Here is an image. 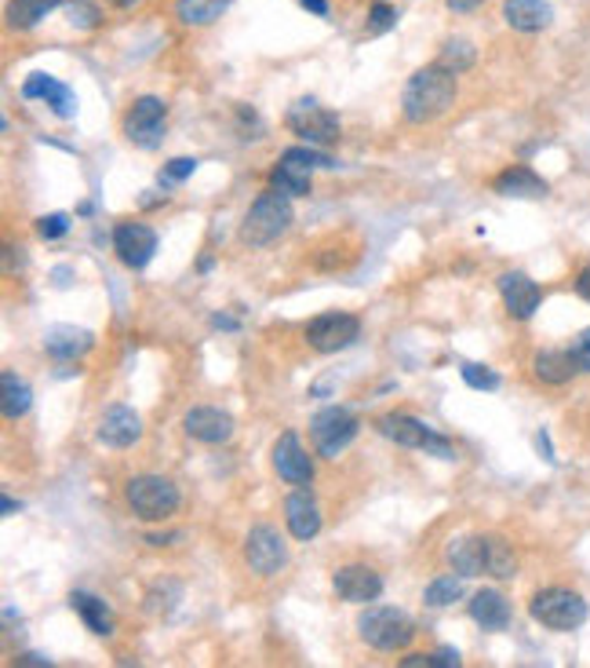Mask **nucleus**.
Masks as SVG:
<instances>
[{
	"instance_id": "obj_1",
	"label": "nucleus",
	"mask_w": 590,
	"mask_h": 668,
	"mask_svg": "<svg viewBox=\"0 0 590 668\" xmlns=\"http://www.w3.org/2000/svg\"><path fill=\"white\" fill-rule=\"evenodd\" d=\"M456 103V74L449 66H423L420 74H412L404 84L401 95V114L412 121V125H426V121H438L449 106Z\"/></svg>"
},
{
	"instance_id": "obj_2",
	"label": "nucleus",
	"mask_w": 590,
	"mask_h": 668,
	"mask_svg": "<svg viewBox=\"0 0 590 668\" xmlns=\"http://www.w3.org/2000/svg\"><path fill=\"white\" fill-rule=\"evenodd\" d=\"M288 227H292V205L285 194H277L270 187L266 194H260V198L252 201L249 216H244L241 241L260 249V246H270V241H277Z\"/></svg>"
},
{
	"instance_id": "obj_3",
	"label": "nucleus",
	"mask_w": 590,
	"mask_h": 668,
	"mask_svg": "<svg viewBox=\"0 0 590 668\" xmlns=\"http://www.w3.org/2000/svg\"><path fill=\"white\" fill-rule=\"evenodd\" d=\"M358 632L376 650H404L415 639V622L398 606H368L358 617Z\"/></svg>"
},
{
	"instance_id": "obj_4",
	"label": "nucleus",
	"mask_w": 590,
	"mask_h": 668,
	"mask_svg": "<svg viewBox=\"0 0 590 668\" xmlns=\"http://www.w3.org/2000/svg\"><path fill=\"white\" fill-rule=\"evenodd\" d=\"M125 501L146 522H161L179 512V490L165 476H135L125 486Z\"/></svg>"
},
{
	"instance_id": "obj_5",
	"label": "nucleus",
	"mask_w": 590,
	"mask_h": 668,
	"mask_svg": "<svg viewBox=\"0 0 590 668\" xmlns=\"http://www.w3.org/2000/svg\"><path fill=\"white\" fill-rule=\"evenodd\" d=\"M379 435L398 446H409V449H423L430 457H441V460H456V449L445 439V435H438L434 428H426L423 420L409 417V413H387V417H379Z\"/></svg>"
},
{
	"instance_id": "obj_6",
	"label": "nucleus",
	"mask_w": 590,
	"mask_h": 668,
	"mask_svg": "<svg viewBox=\"0 0 590 668\" xmlns=\"http://www.w3.org/2000/svg\"><path fill=\"white\" fill-rule=\"evenodd\" d=\"M528 610L544 628L550 632H572L587 622V599L583 595H576L569 588H544L533 595V603H528Z\"/></svg>"
},
{
	"instance_id": "obj_7",
	"label": "nucleus",
	"mask_w": 590,
	"mask_h": 668,
	"mask_svg": "<svg viewBox=\"0 0 590 668\" xmlns=\"http://www.w3.org/2000/svg\"><path fill=\"white\" fill-rule=\"evenodd\" d=\"M285 125L310 147H331L339 139V117L317 100H295L285 114Z\"/></svg>"
},
{
	"instance_id": "obj_8",
	"label": "nucleus",
	"mask_w": 590,
	"mask_h": 668,
	"mask_svg": "<svg viewBox=\"0 0 590 668\" xmlns=\"http://www.w3.org/2000/svg\"><path fill=\"white\" fill-rule=\"evenodd\" d=\"M125 139L135 143L139 150H154L161 147L165 139V128H168V106L157 100V95H143L135 100L125 114Z\"/></svg>"
},
{
	"instance_id": "obj_9",
	"label": "nucleus",
	"mask_w": 590,
	"mask_h": 668,
	"mask_svg": "<svg viewBox=\"0 0 590 668\" xmlns=\"http://www.w3.org/2000/svg\"><path fill=\"white\" fill-rule=\"evenodd\" d=\"M354 439H358V417L343 406H328L310 420V442L322 457H339Z\"/></svg>"
},
{
	"instance_id": "obj_10",
	"label": "nucleus",
	"mask_w": 590,
	"mask_h": 668,
	"mask_svg": "<svg viewBox=\"0 0 590 668\" xmlns=\"http://www.w3.org/2000/svg\"><path fill=\"white\" fill-rule=\"evenodd\" d=\"M358 336H361V322L343 311L317 314V319L306 325V340H310V347L322 351V355H336V351L350 347Z\"/></svg>"
},
{
	"instance_id": "obj_11",
	"label": "nucleus",
	"mask_w": 590,
	"mask_h": 668,
	"mask_svg": "<svg viewBox=\"0 0 590 668\" xmlns=\"http://www.w3.org/2000/svg\"><path fill=\"white\" fill-rule=\"evenodd\" d=\"M244 559L260 577H274L288 563V549L281 541V533L274 526H252V533L244 537Z\"/></svg>"
},
{
	"instance_id": "obj_12",
	"label": "nucleus",
	"mask_w": 590,
	"mask_h": 668,
	"mask_svg": "<svg viewBox=\"0 0 590 668\" xmlns=\"http://www.w3.org/2000/svg\"><path fill=\"white\" fill-rule=\"evenodd\" d=\"M274 471L292 486H310L314 482V460L303 449L299 435H295V431H285L274 442Z\"/></svg>"
},
{
	"instance_id": "obj_13",
	"label": "nucleus",
	"mask_w": 590,
	"mask_h": 668,
	"mask_svg": "<svg viewBox=\"0 0 590 668\" xmlns=\"http://www.w3.org/2000/svg\"><path fill=\"white\" fill-rule=\"evenodd\" d=\"M114 249H117L120 263L131 267V271H143V267L150 263L154 252H157L154 227H146V223H120L114 230Z\"/></svg>"
},
{
	"instance_id": "obj_14",
	"label": "nucleus",
	"mask_w": 590,
	"mask_h": 668,
	"mask_svg": "<svg viewBox=\"0 0 590 668\" xmlns=\"http://www.w3.org/2000/svg\"><path fill=\"white\" fill-rule=\"evenodd\" d=\"M331 588H336L339 599L347 603H372L383 595V577L376 574L372 566H361V563H350V566H339L336 577H331Z\"/></svg>"
},
{
	"instance_id": "obj_15",
	"label": "nucleus",
	"mask_w": 590,
	"mask_h": 668,
	"mask_svg": "<svg viewBox=\"0 0 590 668\" xmlns=\"http://www.w3.org/2000/svg\"><path fill=\"white\" fill-rule=\"evenodd\" d=\"M499 296H503V303H507L510 319H518V322L533 319L536 307L544 303V293H539V285H536L528 274H521V271L499 274Z\"/></svg>"
},
{
	"instance_id": "obj_16",
	"label": "nucleus",
	"mask_w": 590,
	"mask_h": 668,
	"mask_svg": "<svg viewBox=\"0 0 590 668\" xmlns=\"http://www.w3.org/2000/svg\"><path fill=\"white\" fill-rule=\"evenodd\" d=\"M285 522L295 541H314L322 533V508H317L314 493H306V486H295V493H288Z\"/></svg>"
},
{
	"instance_id": "obj_17",
	"label": "nucleus",
	"mask_w": 590,
	"mask_h": 668,
	"mask_svg": "<svg viewBox=\"0 0 590 668\" xmlns=\"http://www.w3.org/2000/svg\"><path fill=\"white\" fill-rule=\"evenodd\" d=\"M143 435V420L139 413L128 409V406H109L98 420V442L114 446V449H128L139 442Z\"/></svg>"
},
{
	"instance_id": "obj_18",
	"label": "nucleus",
	"mask_w": 590,
	"mask_h": 668,
	"mask_svg": "<svg viewBox=\"0 0 590 668\" xmlns=\"http://www.w3.org/2000/svg\"><path fill=\"white\" fill-rule=\"evenodd\" d=\"M182 428H187V435L197 442L219 446L233 435V420H230V413L215 409V406H197L182 417Z\"/></svg>"
},
{
	"instance_id": "obj_19",
	"label": "nucleus",
	"mask_w": 590,
	"mask_h": 668,
	"mask_svg": "<svg viewBox=\"0 0 590 668\" xmlns=\"http://www.w3.org/2000/svg\"><path fill=\"white\" fill-rule=\"evenodd\" d=\"M22 95H27V100H44L48 106H52V114L63 117V121L77 117V100H73V92L63 81H55L48 74H33L27 84H22Z\"/></svg>"
},
{
	"instance_id": "obj_20",
	"label": "nucleus",
	"mask_w": 590,
	"mask_h": 668,
	"mask_svg": "<svg viewBox=\"0 0 590 668\" xmlns=\"http://www.w3.org/2000/svg\"><path fill=\"white\" fill-rule=\"evenodd\" d=\"M503 19L518 33H539L555 22V8H550L547 0H507V4H503Z\"/></svg>"
},
{
	"instance_id": "obj_21",
	"label": "nucleus",
	"mask_w": 590,
	"mask_h": 668,
	"mask_svg": "<svg viewBox=\"0 0 590 668\" xmlns=\"http://www.w3.org/2000/svg\"><path fill=\"white\" fill-rule=\"evenodd\" d=\"M492 190L503 194V198H528V201L547 198V184L525 165H514V168H507V173H499Z\"/></svg>"
},
{
	"instance_id": "obj_22",
	"label": "nucleus",
	"mask_w": 590,
	"mask_h": 668,
	"mask_svg": "<svg viewBox=\"0 0 590 668\" xmlns=\"http://www.w3.org/2000/svg\"><path fill=\"white\" fill-rule=\"evenodd\" d=\"M92 344H95V336H92L88 330H77V325H52V330L44 333L48 355H52V358H63V362L81 358L84 351H92Z\"/></svg>"
},
{
	"instance_id": "obj_23",
	"label": "nucleus",
	"mask_w": 590,
	"mask_h": 668,
	"mask_svg": "<svg viewBox=\"0 0 590 668\" xmlns=\"http://www.w3.org/2000/svg\"><path fill=\"white\" fill-rule=\"evenodd\" d=\"M471 617L482 628H488V632H499V628H507L510 625V603H507V595L503 592H496V588H482L471 599Z\"/></svg>"
},
{
	"instance_id": "obj_24",
	"label": "nucleus",
	"mask_w": 590,
	"mask_h": 668,
	"mask_svg": "<svg viewBox=\"0 0 590 668\" xmlns=\"http://www.w3.org/2000/svg\"><path fill=\"white\" fill-rule=\"evenodd\" d=\"M576 369H580V366H576L572 351H539L536 362H533V373L544 384H550V387L569 384L572 376H576Z\"/></svg>"
},
{
	"instance_id": "obj_25",
	"label": "nucleus",
	"mask_w": 590,
	"mask_h": 668,
	"mask_svg": "<svg viewBox=\"0 0 590 668\" xmlns=\"http://www.w3.org/2000/svg\"><path fill=\"white\" fill-rule=\"evenodd\" d=\"M449 566L460 577H477L485 574V541L482 537H460L449 544Z\"/></svg>"
},
{
	"instance_id": "obj_26",
	"label": "nucleus",
	"mask_w": 590,
	"mask_h": 668,
	"mask_svg": "<svg viewBox=\"0 0 590 668\" xmlns=\"http://www.w3.org/2000/svg\"><path fill=\"white\" fill-rule=\"evenodd\" d=\"M310 173L314 168L281 157V165L270 173V187H274L277 194H285V198H306V194H310Z\"/></svg>"
},
{
	"instance_id": "obj_27",
	"label": "nucleus",
	"mask_w": 590,
	"mask_h": 668,
	"mask_svg": "<svg viewBox=\"0 0 590 668\" xmlns=\"http://www.w3.org/2000/svg\"><path fill=\"white\" fill-rule=\"evenodd\" d=\"M70 606L81 614V622L88 625L95 636H109V632H114V614H109L106 599H98V595H92V592H73Z\"/></svg>"
},
{
	"instance_id": "obj_28",
	"label": "nucleus",
	"mask_w": 590,
	"mask_h": 668,
	"mask_svg": "<svg viewBox=\"0 0 590 668\" xmlns=\"http://www.w3.org/2000/svg\"><path fill=\"white\" fill-rule=\"evenodd\" d=\"M482 541H485V574H492L496 581H510L518 574V555H514L507 541L496 537V533H488Z\"/></svg>"
},
{
	"instance_id": "obj_29",
	"label": "nucleus",
	"mask_w": 590,
	"mask_h": 668,
	"mask_svg": "<svg viewBox=\"0 0 590 668\" xmlns=\"http://www.w3.org/2000/svg\"><path fill=\"white\" fill-rule=\"evenodd\" d=\"M63 0H11L8 4V27L15 30H33L36 22H44Z\"/></svg>"
},
{
	"instance_id": "obj_30",
	"label": "nucleus",
	"mask_w": 590,
	"mask_h": 668,
	"mask_svg": "<svg viewBox=\"0 0 590 668\" xmlns=\"http://www.w3.org/2000/svg\"><path fill=\"white\" fill-rule=\"evenodd\" d=\"M230 8V0H176V15L182 27H212Z\"/></svg>"
},
{
	"instance_id": "obj_31",
	"label": "nucleus",
	"mask_w": 590,
	"mask_h": 668,
	"mask_svg": "<svg viewBox=\"0 0 590 668\" xmlns=\"http://www.w3.org/2000/svg\"><path fill=\"white\" fill-rule=\"evenodd\" d=\"M33 406V392L27 380H19L15 373H4V417L8 420H19L27 417Z\"/></svg>"
},
{
	"instance_id": "obj_32",
	"label": "nucleus",
	"mask_w": 590,
	"mask_h": 668,
	"mask_svg": "<svg viewBox=\"0 0 590 668\" xmlns=\"http://www.w3.org/2000/svg\"><path fill=\"white\" fill-rule=\"evenodd\" d=\"M463 595V577L460 574H449V577H438L430 581L426 592H423V603L434 606V610H441V606H452Z\"/></svg>"
},
{
	"instance_id": "obj_33",
	"label": "nucleus",
	"mask_w": 590,
	"mask_h": 668,
	"mask_svg": "<svg viewBox=\"0 0 590 668\" xmlns=\"http://www.w3.org/2000/svg\"><path fill=\"white\" fill-rule=\"evenodd\" d=\"M441 66H449L452 74H466L474 66V48L471 41H449L445 52H441Z\"/></svg>"
},
{
	"instance_id": "obj_34",
	"label": "nucleus",
	"mask_w": 590,
	"mask_h": 668,
	"mask_svg": "<svg viewBox=\"0 0 590 668\" xmlns=\"http://www.w3.org/2000/svg\"><path fill=\"white\" fill-rule=\"evenodd\" d=\"M460 373H463L466 384L477 387V392H496V387H499V376L492 369H485V366H477V362H463Z\"/></svg>"
},
{
	"instance_id": "obj_35",
	"label": "nucleus",
	"mask_w": 590,
	"mask_h": 668,
	"mask_svg": "<svg viewBox=\"0 0 590 668\" xmlns=\"http://www.w3.org/2000/svg\"><path fill=\"white\" fill-rule=\"evenodd\" d=\"M398 27V11H393L390 4H372L368 8V33H387V30H393Z\"/></svg>"
},
{
	"instance_id": "obj_36",
	"label": "nucleus",
	"mask_w": 590,
	"mask_h": 668,
	"mask_svg": "<svg viewBox=\"0 0 590 668\" xmlns=\"http://www.w3.org/2000/svg\"><path fill=\"white\" fill-rule=\"evenodd\" d=\"M281 157H288V161H299L306 168H336V161H331L328 154L314 150V147H292V150H285Z\"/></svg>"
},
{
	"instance_id": "obj_37",
	"label": "nucleus",
	"mask_w": 590,
	"mask_h": 668,
	"mask_svg": "<svg viewBox=\"0 0 590 668\" xmlns=\"http://www.w3.org/2000/svg\"><path fill=\"white\" fill-rule=\"evenodd\" d=\"M193 173H197V157H176V161H168V165H165V173H161V187L182 184V179L193 176Z\"/></svg>"
},
{
	"instance_id": "obj_38",
	"label": "nucleus",
	"mask_w": 590,
	"mask_h": 668,
	"mask_svg": "<svg viewBox=\"0 0 590 668\" xmlns=\"http://www.w3.org/2000/svg\"><path fill=\"white\" fill-rule=\"evenodd\" d=\"M70 22L77 30H95L98 27V8L92 4V0H70Z\"/></svg>"
},
{
	"instance_id": "obj_39",
	"label": "nucleus",
	"mask_w": 590,
	"mask_h": 668,
	"mask_svg": "<svg viewBox=\"0 0 590 668\" xmlns=\"http://www.w3.org/2000/svg\"><path fill=\"white\" fill-rule=\"evenodd\" d=\"M66 230H70V216H66V212H52V216H44V220L36 223V234L48 238V241L63 238Z\"/></svg>"
},
{
	"instance_id": "obj_40",
	"label": "nucleus",
	"mask_w": 590,
	"mask_h": 668,
	"mask_svg": "<svg viewBox=\"0 0 590 668\" xmlns=\"http://www.w3.org/2000/svg\"><path fill=\"white\" fill-rule=\"evenodd\" d=\"M572 358H576V366H580L583 373H590V330H583L580 336H576V344H572Z\"/></svg>"
},
{
	"instance_id": "obj_41",
	"label": "nucleus",
	"mask_w": 590,
	"mask_h": 668,
	"mask_svg": "<svg viewBox=\"0 0 590 668\" xmlns=\"http://www.w3.org/2000/svg\"><path fill=\"white\" fill-rule=\"evenodd\" d=\"M460 665H463L460 650H452V647H441V650L434 654V668H460Z\"/></svg>"
},
{
	"instance_id": "obj_42",
	"label": "nucleus",
	"mask_w": 590,
	"mask_h": 668,
	"mask_svg": "<svg viewBox=\"0 0 590 668\" xmlns=\"http://www.w3.org/2000/svg\"><path fill=\"white\" fill-rule=\"evenodd\" d=\"M401 665L404 668H434V654H409Z\"/></svg>"
},
{
	"instance_id": "obj_43",
	"label": "nucleus",
	"mask_w": 590,
	"mask_h": 668,
	"mask_svg": "<svg viewBox=\"0 0 590 668\" xmlns=\"http://www.w3.org/2000/svg\"><path fill=\"white\" fill-rule=\"evenodd\" d=\"M536 446H539V457H544V460H555V446H550L547 431H539V435H536Z\"/></svg>"
},
{
	"instance_id": "obj_44",
	"label": "nucleus",
	"mask_w": 590,
	"mask_h": 668,
	"mask_svg": "<svg viewBox=\"0 0 590 668\" xmlns=\"http://www.w3.org/2000/svg\"><path fill=\"white\" fill-rule=\"evenodd\" d=\"M576 293L590 303V267H587V271H580V278H576Z\"/></svg>"
},
{
	"instance_id": "obj_45",
	"label": "nucleus",
	"mask_w": 590,
	"mask_h": 668,
	"mask_svg": "<svg viewBox=\"0 0 590 668\" xmlns=\"http://www.w3.org/2000/svg\"><path fill=\"white\" fill-rule=\"evenodd\" d=\"M299 4L306 8V11H314V15H328V0H299Z\"/></svg>"
},
{
	"instance_id": "obj_46",
	"label": "nucleus",
	"mask_w": 590,
	"mask_h": 668,
	"mask_svg": "<svg viewBox=\"0 0 590 668\" xmlns=\"http://www.w3.org/2000/svg\"><path fill=\"white\" fill-rule=\"evenodd\" d=\"M485 0H449V8L452 11H474V8H482Z\"/></svg>"
},
{
	"instance_id": "obj_47",
	"label": "nucleus",
	"mask_w": 590,
	"mask_h": 668,
	"mask_svg": "<svg viewBox=\"0 0 590 668\" xmlns=\"http://www.w3.org/2000/svg\"><path fill=\"white\" fill-rule=\"evenodd\" d=\"M212 325H215V330H238V322H233V319H223V314H215Z\"/></svg>"
},
{
	"instance_id": "obj_48",
	"label": "nucleus",
	"mask_w": 590,
	"mask_h": 668,
	"mask_svg": "<svg viewBox=\"0 0 590 668\" xmlns=\"http://www.w3.org/2000/svg\"><path fill=\"white\" fill-rule=\"evenodd\" d=\"M19 508H22V504H15V501H11V497H4V501H0V512H4V515H15Z\"/></svg>"
},
{
	"instance_id": "obj_49",
	"label": "nucleus",
	"mask_w": 590,
	"mask_h": 668,
	"mask_svg": "<svg viewBox=\"0 0 590 668\" xmlns=\"http://www.w3.org/2000/svg\"><path fill=\"white\" fill-rule=\"evenodd\" d=\"M22 665H48V658H44V654H27Z\"/></svg>"
},
{
	"instance_id": "obj_50",
	"label": "nucleus",
	"mask_w": 590,
	"mask_h": 668,
	"mask_svg": "<svg viewBox=\"0 0 590 668\" xmlns=\"http://www.w3.org/2000/svg\"><path fill=\"white\" fill-rule=\"evenodd\" d=\"M114 4H120V8H128V4H135V0H114Z\"/></svg>"
}]
</instances>
